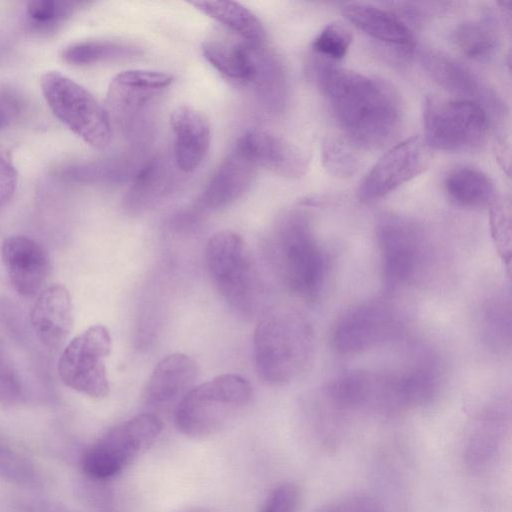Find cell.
<instances>
[{"instance_id": "obj_23", "label": "cell", "mask_w": 512, "mask_h": 512, "mask_svg": "<svg viewBox=\"0 0 512 512\" xmlns=\"http://www.w3.org/2000/svg\"><path fill=\"white\" fill-rule=\"evenodd\" d=\"M176 177L169 160L157 155L136 172L124 199L130 214H141L161 204L174 190Z\"/></svg>"}, {"instance_id": "obj_17", "label": "cell", "mask_w": 512, "mask_h": 512, "mask_svg": "<svg viewBox=\"0 0 512 512\" xmlns=\"http://www.w3.org/2000/svg\"><path fill=\"white\" fill-rule=\"evenodd\" d=\"M257 167L236 147L222 161L194 204V211L207 213L226 208L250 188Z\"/></svg>"}, {"instance_id": "obj_21", "label": "cell", "mask_w": 512, "mask_h": 512, "mask_svg": "<svg viewBox=\"0 0 512 512\" xmlns=\"http://www.w3.org/2000/svg\"><path fill=\"white\" fill-rule=\"evenodd\" d=\"M174 134V162L183 173L195 171L205 159L211 140L208 119L189 106H178L169 118Z\"/></svg>"}, {"instance_id": "obj_20", "label": "cell", "mask_w": 512, "mask_h": 512, "mask_svg": "<svg viewBox=\"0 0 512 512\" xmlns=\"http://www.w3.org/2000/svg\"><path fill=\"white\" fill-rule=\"evenodd\" d=\"M420 63L427 74L441 87L479 103L485 110L500 114L501 103L468 67L436 51L420 53Z\"/></svg>"}, {"instance_id": "obj_37", "label": "cell", "mask_w": 512, "mask_h": 512, "mask_svg": "<svg viewBox=\"0 0 512 512\" xmlns=\"http://www.w3.org/2000/svg\"><path fill=\"white\" fill-rule=\"evenodd\" d=\"M17 185V171L9 151L0 145V208L12 198Z\"/></svg>"}, {"instance_id": "obj_24", "label": "cell", "mask_w": 512, "mask_h": 512, "mask_svg": "<svg viewBox=\"0 0 512 512\" xmlns=\"http://www.w3.org/2000/svg\"><path fill=\"white\" fill-rule=\"evenodd\" d=\"M345 18L368 36L403 51L412 49V31L397 14L364 2H349L342 6Z\"/></svg>"}, {"instance_id": "obj_1", "label": "cell", "mask_w": 512, "mask_h": 512, "mask_svg": "<svg viewBox=\"0 0 512 512\" xmlns=\"http://www.w3.org/2000/svg\"><path fill=\"white\" fill-rule=\"evenodd\" d=\"M314 64L316 82L346 138L360 148H377L396 135L403 111L390 84L326 59Z\"/></svg>"}, {"instance_id": "obj_15", "label": "cell", "mask_w": 512, "mask_h": 512, "mask_svg": "<svg viewBox=\"0 0 512 512\" xmlns=\"http://www.w3.org/2000/svg\"><path fill=\"white\" fill-rule=\"evenodd\" d=\"M197 363L190 356L175 353L155 366L144 387L145 404L156 411H174L180 401L196 385Z\"/></svg>"}, {"instance_id": "obj_14", "label": "cell", "mask_w": 512, "mask_h": 512, "mask_svg": "<svg viewBox=\"0 0 512 512\" xmlns=\"http://www.w3.org/2000/svg\"><path fill=\"white\" fill-rule=\"evenodd\" d=\"M171 74L131 69L117 74L107 90V112L123 130H128L139 112L173 82Z\"/></svg>"}, {"instance_id": "obj_27", "label": "cell", "mask_w": 512, "mask_h": 512, "mask_svg": "<svg viewBox=\"0 0 512 512\" xmlns=\"http://www.w3.org/2000/svg\"><path fill=\"white\" fill-rule=\"evenodd\" d=\"M452 40L462 54L479 62L493 58L500 42L497 25L491 16L460 23L452 33Z\"/></svg>"}, {"instance_id": "obj_19", "label": "cell", "mask_w": 512, "mask_h": 512, "mask_svg": "<svg viewBox=\"0 0 512 512\" xmlns=\"http://www.w3.org/2000/svg\"><path fill=\"white\" fill-rule=\"evenodd\" d=\"M2 260L15 291L25 297L35 295L49 273L47 251L26 236L5 239Z\"/></svg>"}, {"instance_id": "obj_8", "label": "cell", "mask_w": 512, "mask_h": 512, "mask_svg": "<svg viewBox=\"0 0 512 512\" xmlns=\"http://www.w3.org/2000/svg\"><path fill=\"white\" fill-rule=\"evenodd\" d=\"M162 430L161 419L151 412L115 425L85 451L81 461L83 472L97 481L114 477L145 453Z\"/></svg>"}, {"instance_id": "obj_6", "label": "cell", "mask_w": 512, "mask_h": 512, "mask_svg": "<svg viewBox=\"0 0 512 512\" xmlns=\"http://www.w3.org/2000/svg\"><path fill=\"white\" fill-rule=\"evenodd\" d=\"M205 59L226 79L252 86L267 106L281 109L286 100V78L277 57L263 44L211 40L203 44Z\"/></svg>"}, {"instance_id": "obj_12", "label": "cell", "mask_w": 512, "mask_h": 512, "mask_svg": "<svg viewBox=\"0 0 512 512\" xmlns=\"http://www.w3.org/2000/svg\"><path fill=\"white\" fill-rule=\"evenodd\" d=\"M400 329V315L392 304L383 299L369 300L339 318L332 344L339 354H357L390 341Z\"/></svg>"}, {"instance_id": "obj_5", "label": "cell", "mask_w": 512, "mask_h": 512, "mask_svg": "<svg viewBox=\"0 0 512 512\" xmlns=\"http://www.w3.org/2000/svg\"><path fill=\"white\" fill-rule=\"evenodd\" d=\"M252 397L249 382L228 373L195 385L175 409L179 432L190 438H205L219 432Z\"/></svg>"}, {"instance_id": "obj_39", "label": "cell", "mask_w": 512, "mask_h": 512, "mask_svg": "<svg viewBox=\"0 0 512 512\" xmlns=\"http://www.w3.org/2000/svg\"><path fill=\"white\" fill-rule=\"evenodd\" d=\"M15 464L17 462L15 463L12 456L0 446V468L8 473V471H14L13 467L16 466Z\"/></svg>"}, {"instance_id": "obj_11", "label": "cell", "mask_w": 512, "mask_h": 512, "mask_svg": "<svg viewBox=\"0 0 512 512\" xmlns=\"http://www.w3.org/2000/svg\"><path fill=\"white\" fill-rule=\"evenodd\" d=\"M108 329L94 325L74 337L58 361V373L69 388L100 399L109 393L105 359L111 351Z\"/></svg>"}, {"instance_id": "obj_13", "label": "cell", "mask_w": 512, "mask_h": 512, "mask_svg": "<svg viewBox=\"0 0 512 512\" xmlns=\"http://www.w3.org/2000/svg\"><path fill=\"white\" fill-rule=\"evenodd\" d=\"M425 141L407 138L390 148L367 173L358 189L363 202L379 200L421 174L429 162Z\"/></svg>"}, {"instance_id": "obj_10", "label": "cell", "mask_w": 512, "mask_h": 512, "mask_svg": "<svg viewBox=\"0 0 512 512\" xmlns=\"http://www.w3.org/2000/svg\"><path fill=\"white\" fill-rule=\"evenodd\" d=\"M383 284L392 292L411 284L428 258L426 232L417 221L399 214H384L376 224Z\"/></svg>"}, {"instance_id": "obj_32", "label": "cell", "mask_w": 512, "mask_h": 512, "mask_svg": "<svg viewBox=\"0 0 512 512\" xmlns=\"http://www.w3.org/2000/svg\"><path fill=\"white\" fill-rule=\"evenodd\" d=\"M79 2L36 0L27 3L26 14L37 28L47 29L69 18Z\"/></svg>"}, {"instance_id": "obj_2", "label": "cell", "mask_w": 512, "mask_h": 512, "mask_svg": "<svg viewBox=\"0 0 512 512\" xmlns=\"http://www.w3.org/2000/svg\"><path fill=\"white\" fill-rule=\"evenodd\" d=\"M314 350L313 329L298 309L279 305L265 310L253 333L258 377L281 386L298 378L309 366Z\"/></svg>"}, {"instance_id": "obj_22", "label": "cell", "mask_w": 512, "mask_h": 512, "mask_svg": "<svg viewBox=\"0 0 512 512\" xmlns=\"http://www.w3.org/2000/svg\"><path fill=\"white\" fill-rule=\"evenodd\" d=\"M30 321L37 338L47 347L60 346L73 327V309L69 291L63 285H51L38 295Z\"/></svg>"}, {"instance_id": "obj_36", "label": "cell", "mask_w": 512, "mask_h": 512, "mask_svg": "<svg viewBox=\"0 0 512 512\" xmlns=\"http://www.w3.org/2000/svg\"><path fill=\"white\" fill-rule=\"evenodd\" d=\"M299 500V488L293 483H283L270 493L261 512H297Z\"/></svg>"}, {"instance_id": "obj_34", "label": "cell", "mask_w": 512, "mask_h": 512, "mask_svg": "<svg viewBox=\"0 0 512 512\" xmlns=\"http://www.w3.org/2000/svg\"><path fill=\"white\" fill-rule=\"evenodd\" d=\"M22 395V385L14 363L0 342V404L13 405Z\"/></svg>"}, {"instance_id": "obj_28", "label": "cell", "mask_w": 512, "mask_h": 512, "mask_svg": "<svg viewBox=\"0 0 512 512\" xmlns=\"http://www.w3.org/2000/svg\"><path fill=\"white\" fill-rule=\"evenodd\" d=\"M142 54L139 47L113 41H85L66 47L62 59L71 65H91L100 62L130 59Z\"/></svg>"}, {"instance_id": "obj_33", "label": "cell", "mask_w": 512, "mask_h": 512, "mask_svg": "<svg viewBox=\"0 0 512 512\" xmlns=\"http://www.w3.org/2000/svg\"><path fill=\"white\" fill-rule=\"evenodd\" d=\"M127 169L115 162L106 161L69 167L65 175L81 182L108 181L125 177Z\"/></svg>"}, {"instance_id": "obj_7", "label": "cell", "mask_w": 512, "mask_h": 512, "mask_svg": "<svg viewBox=\"0 0 512 512\" xmlns=\"http://www.w3.org/2000/svg\"><path fill=\"white\" fill-rule=\"evenodd\" d=\"M40 86L52 113L73 133L96 149L109 145V114L88 90L59 71L44 73Z\"/></svg>"}, {"instance_id": "obj_4", "label": "cell", "mask_w": 512, "mask_h": 512, "mask_svg": "<svg viewBox=\"0 0 512 512\" xmlns=\"http://www.w3.org/2000/svg\"><path fill=\"white\" fill-rule=\"evenodd\" d=\"M208 276L230 309L243 318L252 317L263 297V284L250 248L231 230L218 231L205 248Z\"/></svg>"}, {"instance_id": "obj_35", "label": "cell", "mask_w": 512, "mask_h": 512, "mask_svg": "<svg viewBox=\"0 0 512 512\" xmlns=\"http://www.w3.org/2000/svg\"><path fill=\"white\" fill-rule=\"evenodd\" d=\"M490 220L496 242L505 250L510 243L511 204L508 197L495 198L490 204Z\"/></svg>"}, {"instance_id": "obj_26", "label": "cell", "mask_w": 512, "mask_h": 512, "mask_svg": "<svg viewBox=\"0 0 512 512\" xmlns=\"http://www.w3.org/2000/svg\"><path fill=\"white\" fill-rule=\"evenodd\" d=\"M190 4L247 42L262 44L266 38V30L261 20L252 11L237 2L193 1Z\"/></svg>"}, {"instance_id": "obj_16", "label": "cell", "mask_w": 512, "mask_h": 512, "mask_svg": "<svg viewBox=\"0 0 512 512\" xmlns=\"http://www.w3.org/2000/svg\"><path fill=\"white\" fill-rule=\"evenodd\" d=\"M235 147L256 167H263L282 177L300 178L308 169L309 158L306 153L271 132L248 131Z\"/></svg>"}, {"instance_id": "obj_31", "label": "cell", "mask_w": 512, "mask_h": 512, "mask_svg": "<svg viewBox=\"0 0 512 512\" xmlns=\"http://www.w3.org/2000/svg\"><path fill=\"white\" fill-rule=\"evenodd\" d=\"M353 39L350 28L341 21L326 25L313 41L316 53L329 61H337L346 55ZM326 59V60H327Z\"/></svg>"}, {"instance_id": "obj_30", "label": "cell", "mask_w": 512, "mask_h": 512, "mask_svg": "<svg viewBox=\"0 0 512 512\" xmlns=\"http://www.w3.org/2000/svg\"><path fill=\"white\" fill-rule=\"evenodd\" d=\"M510 301L497 295L488 302L484 311V327L487 339L497 348L510 344Z\"/></svg>"}, {"instance_id": "obj_29", "label": "cell", "mask_w": 512, "mask_h": 512, "mask_svg": "<svg viewBox=\"0 0 512 512\" xmlns=\"http://www.w3.org/2000/svg\"><path fill=\"white\" fill-rule=\"evenodd\" d=\"M361 148L341 135H328L322 144V163L332 176L349 178L360 168L362 163Z\"/></svg>"}, {"instance_id": "obj_40", "label": "cell", "mask_w": 512, "mask_h": 512, "mask_svg": "<svg viewBox=\"0 0 512 512\" xmlns=\"http://www.w3.org/2000/svg\"><path fill=\"white\" fill-rule=\"evenodd\" d=\"M8 124V115L3 106L0 104V130Z\"/></svg>"}, {"instance_id": "obj_18", "label": "cell", "mask_w": 512, "mask_h": 512, "mask_svg": "<svg viewBox=\"0 0 512 512\" xmlns=\"http://www.w3.org/2000/svg\"><path fill=\"white\" fill-rule=\"evenodd\" d=\"M509 418L503 405L489 406L470 424L463 441V459L476 472L485 470L500 454L508 432Z\"/></svg>"}, {"instance_id": "obj_3", "label": "cell", "mask_w": 512, "mask_h": 512, "mask_svg": "<svg viewBox=\"0 0 512 512\" xmlns=\"http://www.w3.org/2000/svg\"><path fill=\"white\" fill-rule=\"evenodd\" d=\"M269 255L291 293L307 302L319 298L329 260L306 214L294 211L282 218L270 238Z\"/></svg>"}, {"instance_id": "obj_25", "label": "cell", "mask_w": 512, "mask_h": 512, "mask_svg": "<svg viewBox=\"0 0 512 512\" xmlns=\"http://www.w3.org/2000/svg\"><path fill=\"white\" fill-rule=\"evenodd\" d=\"M444 190L455 204L465 208H481L495 199L492 180L472 166H457L444 179Z\"/></svg>"}, {"instance_id": "obj_38", "label": "cell", "mask_w": 512, "mask_h": 512, "mask_svg": "<svg viewBox=\"0 0 512 512\" xmlns=\"http://www.w3.org/2000/svg\"><path fill=\"white\" fill-rule=\"evenodd\" d=\"M317 512H380V509L370 497L353 495L338 499Z\"/></svg>"}, {"instance_id": "obj_9", "label": "cell", "mask_w": 512, "mask_h": 512, "mask_svg": "<svg viewBox=\"0 0 512 512\" xmlns=\"http://www.w3.org/2000/svg\"><path fill=\"white\" fill-rule=\"evenodd\" d=\"M425 143L429 148L449 152L479 148L488 129L487 111L467 99L427 96L423 103Z\"/></svg>"}, {"instance_id": "obj_41", "label": "cell", "mask_w": 512, "mask_h": 512, "mask_svg": "<svg viewBox=\"0 0 512 512\" xmlns=\"http://www.w3.org/2000/svg\"><path fill=\"white\" fill-rule=\"evenodd\" d=\"M184 512H209V511H207L205 509H190V510H187Z\"/></svg>"}]
</instances>
